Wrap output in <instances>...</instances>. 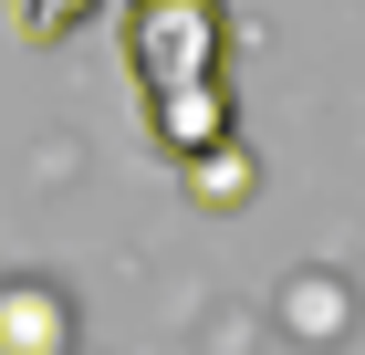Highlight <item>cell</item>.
Masks as SVG:
<instances>
[{
    "mask_svg": "<svg viewBox=\"0 0 365 355\" xmlns=\"http://www.w3.org/2000/svg\"><path fill=\"white\" fill-rule=\"evenodd\" d=\"M146 136H157V157L188 167L198 146H220V136H230V84H220V74H198V84H157V94H146Z\"/></svg>",
    "mask_w": 365,
    "mask_h": 355,
    "instance_id": "cell-2",
    "label": "cell"
},
{
    "mask_svg": "<svg viewBox=\"0 0 365 355\" xmlns=\"http://www.w3.org/2000/svg\"><path fill=\"white\" fill-rule=\"evenodd\" d=\"M188 189H209L220 209H230V199H251V146H240V136L198 146V157H188Z\"/></svg>",
    "mask_w": 365,
    "mask_h": 355,
    "instance_id": "cell-4",
    "label": "cell"
},
{
    "mask_svg": "<svg viewBox=\"0 0 365 355\" xmlns=\"http://www.w3.org/2000/svg\"><path fill=\"white\" fill-rule=\"evenodd\" d=\"M230 63V0H125V74L136 94L198 84Z\"/></svg>",
    "mask_w": 365,
    "mask_h": 355,
    "instance_id": "cell-1",
    "label": "cell"
},
{
    "mask_svg": "<svg viewBox=\"0 0 365 355\" xmlns=\"http://www.w3.org/2000/svg\"><path fill=\"white\" fill-rule=\"evenodd\" d=\"M0 355H73V303L42 272H0Z\"/></svg>",
    "mask_w": 365,
    "mask_h": 355,
    "instance_id": "cell-3",
    "label": "cell"
},
{
    "mask_svg": "<svg viewBox=\"0 0 365 355\" xmlns=\"http://www.w3.org/2000/svg\"><path fill=\"white\" fill-rule=\"evenodd\" d=\"M105 0H11V21H21V42H63V31H84Z\"/></svg>",
    "mask_w": 365,
    "mask_h": 355,
    "instance_id": "cell-5",
    "label": "cell"
}]
</instances>
